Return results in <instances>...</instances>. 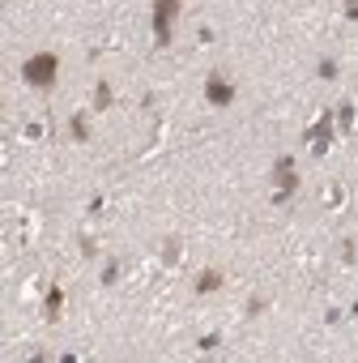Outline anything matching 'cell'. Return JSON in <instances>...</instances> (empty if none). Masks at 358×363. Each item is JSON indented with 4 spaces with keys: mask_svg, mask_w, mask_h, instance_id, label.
<instances>
[{
    "mask_svg": "<svg viewBox=\"0 0 358 363\" xmlns=\"http://www.w3.org/2000/svg\"><path fill=\"white\" fill-rule=\"evenodd\" d=\"M21 82L30 86V90H56L60 82V56L56 52H35V56H26L21 60Z\"/></svg>",
    "mask_w": 358,
    "mask_h": 363,
    "instance_id": "cell-1",
    "label": "cell"
},
{
    "mask_svg": "<svg viewBox=\"0 0 358 363\" xmlns=\"http://www.w3.org/2000/svg\"><path fill=\"white\" fill-rule=\"evenodd\" d=\"M269 184H273V192H269V205H290L294 201V192H299V171H294V154H277L273 158V167H269Z\"/></svg>",
    "mask_w": 358,
    "mask_h": 363,
    "instance_id": "cell-2",
    "label": "cell"
},
{
    "mask_svg": "<svg viewBox=\"0 0 358 363\" xmlns=\"http://www.w3.org/2000/svg\"><path fill=\"white\" fill-rule=\"evenodd\" d=\"M303 137H307V145H312V158H324L328 145H332V137H337V115H332V107L316 111V120L307 124Z\"/></svg>",
    "mask_w": 358,
    "mask_h": 363,
    "instance_id": "cell-3",
    "label": "cell"
},
{
    "mask_svg": "<svg viewBox=\"0 0 358 363\" xmlns=\"http://www.w3.org/2000/svg\"><path fill=\"white\" fill-rule=\"evenodd\" d=\"M179 0H153V13H149V26H153V43L171 47L175 43V17H179Z\"/></svg>",
    "mask_w": 358,
    "mask_h": 363,
    "instance_id": "cell-4",
    "label": "cell"
},
{
    "mask_svg": "<svg viewBox=\"0 0 358 363\" xmlns=\"http://www.w3.org/2000/svg\"><path fill=\"white\" fill-rule=\"evenodd\" d=\"M205 103L209 107H230L235 103V82L226 77V68H214L209 77H205Z\"/></svg>",
    "mask_w": 358,
    "mask_h": 363,
    "instance_id": "cell-5",
    "label": "cell"
},
{
    "mask_svg": "<svg viewBox=\"0 0 358 363\" xmlns=\"http://www.w3.org/2000/svg\"><path fill=\"white\" fill-rule=\"evenodd\" d=\"M222 286H226V274L214 270V265H205V270L196 274V282H192V295H218Z\"/></svg>",
    "mask_w": 358,
    "mask_h": 363,
    "instance_id": "cell-6",
    "label": "cell"
},
{
    "mask_svg": "<svg viewBox=\"0 0 358 363\" xmlns=\"http://www.w3.org/2000/svg\"><path fill=\"white\" fill-rule=\"evenodd\" d=\"M332 115H337V133H341V137H350V133H354V124H358V103H354V99H341L337 107H332Z\"/></svg>",
    "mask_w": 358,
    "mask_h": 363,
    "instance_id": "cell-7",
    "label": "cell"
},
{
    "mask_svg": "<svg viewBox=\"0 0 358 363\" xmlns=\"http://www.w3.org/2000/svg\"><path fill=\"white\" fill-rule=\"evenodd\" d=\"M111 107H115V90H111L107 77H98L94 82V94H90V111H111Z\"/></svg>",
    "mask_w": 358,
    "mask_h": 363,
    "instance_id": "cell-8",
    "label": "cell"
},
{
    "mask_svg": "<svg viewBox=\"0 0 358 363\" xmlns=\"http://www.w3.org/2000/svg\"><path fill=\"white\" fill-rule=\"evenodd\" d=\"M68 137H73L77 145L90 141V107H77V111L68 115Z\"/></svg>",
    "mask_w": 358,
    "mask_h": 363,
    "instance_id": "cell-9",
    "label": "cell"
},
{
    "mask_svg": "<svg viewBox=\"0 0 358 363\" xmlns=\"http://www.w3.org/2000/svg\"><path fill=\"white\" fill-rule=\"evenodd\" d=\"M64 286H47V299H43V317L51 321V325H56L60 317H64Z\"/></svg>",
    "mask_w": 358,
    "mask_h": 363,
    "instance_id": "cell-10",
    "label": "cell"
},
{
    "mask_svg": "<svg viewBox=\"0 0 358 363\" xmlns=\"http://www.w3.org/2000/svg\"><path fill=\"white\" fill-rule=\"evenodd\" d=\"M179 261H184V239H167V244H162V252H158V265H162V270H175V265Z\"/></svg>",
    "mask_w": 358,
    "mask_h": 363,
    "instance_id": "cell-11",
    "label": "cell"
},
{
    "mask_svg": "<svg viewBox=\"0 0 358 363\" xmlns=\"http://www.w3.org/2000/svg\"><path fill=\"white\" fill-rule=\"evenodd\" d=\"M324 205L328 210H341L346 205V184H324Z\"/></svg>",
    "mask_w": 358,
    "mask_h": 363,
    "instance_id": "cell-12",
    "label": "cell"
},
{
    "mask_svg": "<svg viewBox=\"0 0 358 363\" xmlns=\"http://www.w3.org/2000/svg\"><path fill=\"white\" fill-rule=\"evenodd\" d=\"M47 137V120H26L21 124V141H43Z\"/></svg>",
    "mask_w": 358,
    "mask_h": 363,
    "instance_id": "cell-13",
    "label": "cell"
},
{
    "mask_svg": "<svg viewBox=\"0 0 358 363\" xmlns=\"http://www.w3.org/2000/svg\"><path fill=\"white\" fill-rule=\"evenodd\" d=\"M218 346H222V333H218V329H209V333L196 337V351H200V355H214Z\"/></svg>",
    "mask_w": 358,
    "mask_h": 363,
    "instance_id": "cell-14",
    "label": "cell"
},
{
    "mask_svg": "<svg viewBox=\"0 0 358 363\" xmlns=\"http://www.w3.org/2000/svg\"><path fill=\"white\" fill-rule=\"evenodd\" d=\"M98 282H102V286H115V282H120V261H115V257H111L107 265H102V274H98Z\"/></svg>",
    "mask_w": 358,
    "mask_h": 363,
    "instance_id": "cell-15",
    "label": "cell"
},
{
    "mask_svg": "<svg viewBox=\"0 0 358 363\" xmlns=\"http://www.w3.org/2000/svg\"><path fill=\"white\" fill-rule=\"evenodd\" d=\"M316 77H320V82H332V77H337V60H332V56H324V60L316 64Z\"/></svg>",
    "mask_w": 358,
    "mask_h": 363,
    "instance_id": "cell-16",
    "label": "cell"
},
{
    "mask_svg": "<svg viewBox=\"0 0 358 363\" xmlns=\"http://www.w3.org/2000/svg\"><path fill=\"white\" fill-rule=\"evenodd\" d=\"M358 261V248H354V239H341V265H354Z\"/></svg>",
    "mask_w": 358,
    "mask_h": 363,
    "instance_id": "cell-17",
    "label": "cell"
},
{
    "mask_svg": "<svg viewBox=\"0 0 358 363\" xmlns=\"http://www.w3.org/2000/svg\"><path fill=\"white\" fill-rule=\"evenodd\" d=\"M196 43H200V47H214V43H218L214 26H200V30H196Z\"/></svg>",
    "mask_w": 358,
    "mask_h": 363,
    "instance_id": "cell-18",
    "label": "cell"
},
{
    "mask_svg": "<svg viewBox=\"0 0 358 363\" xmlns=\"http://www.w3.org/2000/svg\"><path fill=\"white\" fill-rule=\"evenodd\" d=\"M265 308H269V304H265L261 295H252V299H247V312H243V317H261V312H265Z\"/></svg>",
    "mask_w": 358,
    "mask_h": 363,
    "instance_id": "cell-19",
    "label": "cell"
},
{
    "mask_svg": "<svg viewBox=\"0 0 358 363\" xmlns=\"http://www.w3.org/2000/svg\"><path fill=\"white\" fill-rule=\"evenodd\" d=\"M82 257H86V261H94V257H98V244H94L90 235H82Z\"/></svg>",
    "mask_w": 358,
    "mask_h": 363,
    "instance_id": "cell-20",
    "label": "cell"
},
{
    "mask_svg": "<svg viewBox=\"0 0 358 363\" xmlns=\"http://www.w3.org/2000/svg\"><path fill=\"white\" fill-rule=\"evenodd\" d=\"M102 214H107V197H94L90 201V218H102Z\"/></svg>",
    "mask_w": 358,
    "mask_h": 363,
    "instance_id": "cell-21",
    "label": "cell"
},
{
    "mask_svg": "<svg viewBox=\"0 0 358 363\" xmlns=\"http://www.w3.org/2000/svg\"><path fill=\"white\" fill-rule=\"evenodd\" d=\"M341 317H346V312H341V308H328V312H324V325H337Z\"/></svg>",
    "mask_w": 358,
    "mask_h": 363,
    "instance_id": "cell-22",
    "label": "cell"
},
{
    "mask_svg": "<svg viewBox=\"0 0 358 363\" xmlns=\"http://www.w3.org/2000/svg\"><path fill=\"white\" fill-rule=\"evenodd\" d=\"M346 17H350V21H358V0H346Z\"/></svg>",
    "mask_w": 358,
    "mask_h": 363,
    "instance_id": "cell-23",
    "label": "cell"
},
{
    "mask_svg": "<svg viewBox=\"0 0 358 363\" xmlns=\"http://www.w3.org/2000/svg\"><path fill=\"white\" fill-rule=\"evenodd\" d=\"M350 317H354V321H358V299H354V304H350Z\"/></svg>",
    "mask_w": 358,
    "mask_h": 363,
    "instance_id": "cell-24",
    "label": "cell"
}]
</instances>
